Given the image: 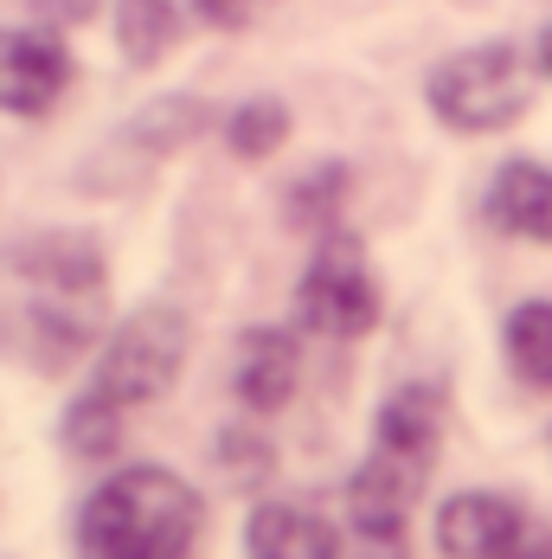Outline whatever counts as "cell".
Here are the masks:
<instances>
[{
  "label": "cell",
  "instance_id": "6da1fadb",
  "mask_svg": "<svg viewBox=\"0 0 552 559\" xmlns=\"http://www.w3.org/2000/svg\"><path fill=\"white\" fill-rule=\"evenodd\" d=\"M110 316V264L84 231H39L0 251V354L20 373H71Z\"/></svg>",
  "mask_w": 552,
  "mask_h": 559
},
{
  "label": "cell",
  "instance_id": "7a4b0ae2",
  "mask_svg": "<svg viewBox=\"0 0 552 559\" xmlns=\"http://www.w3.org/2000/svg\"><path fill=\"white\" fill-rule=\"evenodd\" d=\"M187 341H193V329H187V316H180L173 302L135 309V316L104 341L91 386H84V399L71 405V418H64V444L84 450V456L116 450L122 425H129L142 405H155V399L180 380Z\"/></svg>",
  "mask_w": 552,
  "mask_h": 559
},
{
  "label": "cell",
  "instance_id": "3957f363",
  "mask_svg": "<svg viewBox=\"0 0 552 559\" xmlns=\"http://www.w3.org/2000/svg\"><path fill=\"white\" fill-rule=\"evenodd\" d=\"M200 496L161 469L135 463L116 469L110 483L77 514V554L84 559H193L200 547Z\"/></svg>",
  "mask_w": 552,
  "mask_h": 559
},
{
  "label": "cell",
  "instance_id": "277c9868",
  "mask_svg": "<svg viewBox=\"0 0 552 559\" xmlns=\"http://www.w3.org/2000/svg\"><path fill=\"white\" fill-rule=\"evenodd\" d=\"M431 97V116L456 135H495L507 122H520L527 104H533V71L520 46L507 39H489V46H469V52L443 58L424 84Z\"/></svg>",
  "mask_w": 552,
  "mask_h": 559
},
{
  "label": "cell",
  "instance_id": "5b68a950",
  "mask_svg": "<svg viewBox=\"0 0 552 559\" xmlns=\"http://www.w3.org/2000/svg\"><path fill=\"white\" fill-rule=\"evenodd\" d=\"M296 302H302V322H309L315 335H328V341L367 335V329L380 322V277H373L360 238L328 231V238L315 245L309 271H302Z\"/></svg>",
  "mask_w": 552,
  "mask_h": 559
},
{
  "label": "cell",
  "instance_id": "8992f818",
  "mask_svg": "<svg viewBox=\"0 0 552 559\" xmlns=\"http://www.w3.org/2000/svg\"><path fill=\"white\" fill-rule=\"evenodd\" d=\"M418 469L398 463L386 450H373L360 463V476L347 483V527H353V559H411L405 547V521H411V496H418Z\"/></svg>",
  "mask_w": 552,
  "mask_h": 559
},
{
  "label": "cell",
  "instance_id": "52a82bcc",
  "mask_svg": "<svg viewBox=\"0 0 552 559\" xmlns=\"http://www.w3.org/2000/svg\"><path fill=\"white\" fill-rule=\"evenodd\" d=\"M71 91V46L52 26H7L0 33V110L46 116Z\"/></svg>",
  "mask_w": 552,
  "mask_h": 559
},
{
  "label": "cell",
  "instance_id": "ba28073f",
  "mask_svg": "<svg viewBox=\"0 0 552 559\" xmlns=\"http://www.w3.org/2000/svg\"><path fill=\"white\" fill-rule=\"evenodd\" d=\"M527 540V514L501 496H449L437 508V547L449 559H520Z\"/></svg>",
  "mask_w": 552,
  "mask_h": 559
},
{
  "label": "cell",
  "instance_id": "9c48e42d",
  "mask_svg": "<svg viewBox=\"0 0 552 559\" xmlns=\"http://www.w3.org/2000/svg\"><path fill=\"white\" fill-rule=\"evenodd\" d=\"M200 129H206V104H193V97H155L142 116H129V122L116 129L110 162H129V168H122V180H135L142 168H155L161 155L187 148Z\"/></svg>",
  "mask_w": 552,
  "mask_h": 559
},
{
  "label": "cell",
  "instance_id": "30bf717a",
  "mask_svg": "<svg viewBox=\"0 0 552 559\" xmlns=\"http://www.w3.org/2000/svg\"><path fill=\"white\" fill-rule=\"evenodd\" d=\"M302 380V347L289 329H251V335L238 341V373H231V386L238 399L251 405V412H283L289 405V392Z\"/></svg>",
  "mask_w": 552,
  "mask_h": 559
},
{
  "label": "cell",
  "instance_id": "8fae6325",
  "mask_svg": "<svg viewBox=\"0 0 552 559\" xmlns=\"http://www.w3.org/2000/svg\"><path fill=\"white\" fill-rule=\"evenodd\" d=\"M244 559H340V534L315 508L264 502L244 521Z\"/></svg>",
  "mask_w": 552,
  "mask_h": 559
},
{
  "label": "cell",
  "instance_id": "7c38bea8",
  "mask_svg": "<svg viewBox=\"0 0 552 559\" xmlns=\"http://www.w3.org/2000/svg\"><path fill=\"white\" fill-rule=\"evenodd\" d=\"M437 444H443V399H437V392H431V386L392 392L386 412H380V450L398 456V463H411L418 476H431Z\"/></svg>",
  "mask_w": 552,
  "mask_h": 559
},
{
  "label": "cell",
  "instance_id": "4fadbf2b",
  "mask_svg": "<svg viewBox=\"0 0 552 559\" xmlns=\"http://www.w3.org/2000/svg\"><path fill=\"white\" fill-rule=\"evenodd\" d=\"M489 219L514 238L552 245V168L540 162H507L489 187Z\"/></svg>",
  "mask_w": 552,
  "mask_h": 559
},
{
  "label": "cell",
  "instance_id": "5bb4252c",
  "mask_svg": "<svg viewBox=\"0 0 552 559\" xmlns=\"http://www.w3.org/2000/svg\"><path fill=\"white\" fill-rule=\"evenodd\" d=\"M173 39H180L173 0H116V46L129 64H161Z\"/></svg>",
  "mask_w": 552,
  "mask_h": 559
},
{
  "label": "cell",
  "instance_id": "9a60e30c",
  "mask_svg": "<svg viewBox=\"0 0 552 559\" xmlns=\"http://www.w3.org/2000/svg\"><path fill=\"white\" fill-rule=\"evenodd\" d=\"M507 367L527 386H552V302H520L507 316Z\"/></svg>",
  "mask_w": 552,
  "mask_h": 559
},
{
  "label": "cell",
  "instance_id": "2e32d148",
  "mask_svg": "<svg viewBox=\"0 0 552 559\" xmlns=\"http://www.w3.org/2000/svg\"><path fill=\"white\" fill-rule=\"evenodd\" d=\"M225 142H231L238 162H271L276 148L289 142V110L276 97H251V104H238L225 116Z\"/></svg>",
  "mask_w": 552,
  "mask_h": 559
},
{
  "label": "cell",
  "instance_id": "e0dca14e",
  "mask_svg": "<svg viewBox=\"0 0 552 559\" xmlns=\"http://www.w3.org/2000/svg\"><path fill=\"white\" fill-rule=\"evenodd\" d=\"M340 193H347V174L340 168H315L309 180H296V193H289L296 206H289V213H296L302 225H328L334 213H340Z\"/></svg>",
  "mask_w": 552,
  "mask_h": 559
},
{
  "label": "cell",
  "instance_id": "ac0fdd59",
  "mask_svg": "<svg viewBox=\"0 0 552 559\" xmlns=\"http://www.w3.org/2000/svg\"><path fill=\"white\" fill-rule=\"evenodd\" d=\"M244 7H251V0H193V13H200V20H213V26H238V20H244Z\"/></svg>",
  "mask_w": 552,
  "mask_h": 559
},
{
  "label": "cell",
  "instance_id": "d6986e66",
  "mask_svg": "<svg viewBox=\"0 0 552 559\" xmlns=\"http://www.w3.org/2000/svg\"><path fill=\"white\" fill-rule=\"evenodd\" d=\"M520 559H552V540H547V534H533V540L520 547Z\"/></svg>",
  "mask_w": 552,
  "mask_h": 559
},
{
  "label": "cell",
  "instance_id": "ffe728a7",
  "mask_svg": "<svg viewBox=\"0 0 552 559\" xmlns=\"http://www.w3.org/2000/svg\"><path fill=\"white\" fill-rule=\"evenodd\" d=\"M540 71H547V78H552V26H547V33H540Z\"/></svg>",
  "mask_w": 552,
  "mask_h": 559
}]
</instances>
